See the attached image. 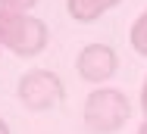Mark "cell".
<instances>
[{
  "label": "cell",
  "mask_w": 147,
  "mask_h": 134,
  "mask_svg": "<svg viewBox=\"0 0 147 134\" xmlns=\"http://www.w3.org/2000/svg\"><path fill=\"white\" fill-rule=\"evenodd\" d=\"M47 44V28L41 19L16 9H0V47L16 56H38Z\"/></svg>",
  "instance_id": "cell-2"
},
{
  "label": "cell",
  "mask_w": 147,
  "mask_h": 134,
  "mask_svg": "<svg viewBox=\"0 0 147 134\" xmlns=\"http://www.w3.org/2000/svg\"><path fill=\"white\" fill-rule=\"evenodd\" d=\"M19 100H22V106L31 109V112H44V109L63 103V84H59V78L53 72H47V69L25 72L22 81H19Z\"/></svg>",
  "instance_id": "cell-3"
},
{
  "label": "cell",
  "mask_w": 147,
  "mask_h": 134,
  "mask_svg": "<svg viewBox=\"0 0 147 134\" xmlns=\"http://www.w3.org/2000/svg\"><path fill=\"white\" fill-rule=\"evenodd\" d=\"M131 115V103L128 97L116 90V87H97L91 90L88 100H85V109H82V119L94 134H113L119 131Z\"/></svg>",
  "instance_id": "cell-1"
},
{
  "label": "cell",
  "mask_w": 147,
  "mask_h": 134,
  "mask_svg": "<svg viewBox=\"0 0 147 134\" xmlns=\"http://www.w3.org/2000/svg\"><path fill=\"white\" fill-rule=\"evenodd\" d=\"M38 0H0V9H16V13H28Z\"/></svg>",
  "instance_id": "cell-7"
},
{
  "label": "cell",
  "mask_w": 147,
  "mask_h": 134,
  "mask_svg": "<svg viewBox=\"0 0 147 134\" xmlns=\"http://www.w3.org/2000/svg\"><path fill=\"white\" fill-rule=\"evenodd\" d=\"M128 41H131L135 53L147 56V9L135 19V25H131V31H128Z\"/></svg>",
  "instance_id": "cell-6"
},
{
  "label": "cell",
  "mask_w": 147,
  "mask_h": 134,
  "mask_svg": "<svg viewBox=\"0 0 147 134\" xmlns=\"http://www.w3.org/2000/svg\"><path fill=\"white\" fill-rule=\"evenodd\" d=\"M141 109H144V115H147V78H144V87H141Z\"/></svg>",
  "instance_id": "cell-8"
},
{
  "label": "cell",
  "mask_w": 147,
  "mask_h": 134,
  "mask_svg": "<svg viewBox=\"0 0 147 134\" xmlns=\"http://www.w3.org/2000/svg\"><path fill=\"white\" fill-rule=\"evenodd\" d=\"M119 0H66V6H69V16L72 19H78V22H91V19H97V16H103L110 6H116Z\"/></svg>",
  "instance_id": "cell-5"
},
{
  "label": "cell",
  "mask_w": 147,
  "mask_h": 134,
  "mask_svg": "<svg viewBox=\"0 0 147 134\" xmlns=\"http://www.w3.org/2000/svg\"><path fill=\"white\" fill-rule=\"evenodd\" d=\"M119 59H116V50L107 47V44H88L82 53L75 56V72L82 75L85 81H107L113 72H116Z\"/></svg>",
  "instance_id": "cell-4"
},
{
  "label": "cell",
  "mask_w": 147,
  "mask_h": 134,
  "mask_svg": "<svg viewBox=\"0 0 147 134\" xmlns=\"http://www.w3.org/2000/svg\"><path fill=\"white\" fill-rule=\"evenodd\" d=\"M0 134H9V128H6V122L0 119Z\"/></svg>",
  "instance_id": "cell-9"
},
{
  "label": "cell",
  "mask_w": 147,
  "mask_h": 134,
  "mask_svg": "<svg viewBox=\"0 0 147 134\" xmlns=\"http://www.w3.org/2000/svg\"><path fill=\"white\" fill-rule=\"evenodd\" d=\"M138 134H147V122H144V125H141V131H138Z\"/></svg>",
  "instance_id": "cell-10"
}]
</instances>
